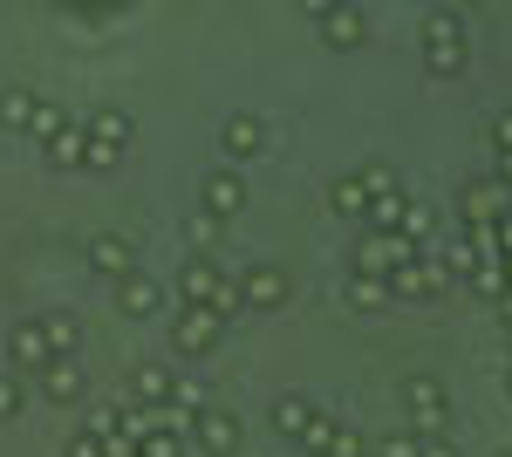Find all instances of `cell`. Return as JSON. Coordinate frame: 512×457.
<instances>
[{"instance_id": "cell-1", "label": "cell", "mask_w": 512, "mask_h": 457, "mask_svg": "<svg viewBox=\"0 0 512 457\" xmlns=\"http://www.w3.org/2000/svg\"><path fill=\"white\" fill-rule=\"evenodd\" d=\"M424 69H431V76H458V69H465V21H458L451 7L424 14Z\"/></svg>"}, {"instance_id": "cell-2", "label": "cell", "mask_w": 512, "mask_h": 457, "mask_svg": "<svg viewBox=\"0 0 512 457\" xmlns=\"http://www.w3.org/2000/svg\"><path fill=\"white\" fill-rule=\"evenodd\" d=\"M403 403H410V430H417L424 444L444 437L451 410H444V382H437V376H403Z\"/></svg>"}, {"instance_id": "cell-3", "label": "cell", "mask_w": 512, "mask_h": 457, "mask_svg": "<svg viewBox=\"0 0 512 457\" xmlns=\"http://www.w3.org/2000/svg\"><path fill=\"white\" fill-rule=\"evenodd\" d=\"M192 444L205 457H233L239 451V417L233 410H212V403H192Z\"/></svg>"}, {"instance_id": "cell-4", "label": "cell", "mask_w": 512, "mask_h": 457, "mask_svg": "<svg viewBox=\"0 0 512 457\" xmlns=\"http://www.w3.org/2000/svg\"><path fill=\"white\" fill-rule=\"evenodd\" d=\"M308 21L321 28L328 48H362V41H369V14H362V7H321V0H315Z\"/></svg>"}, {"instance_id": "cell-5", "label": "cell", "mask_w": 512, "mask_h": 457, "mask_svg": "<svg viewBox=\"0 0 512 457\" xmlns=\"http://www.w3.org/2000/svg\"><path fill=\"white\" fill-rule=\"evenodd\" d=\"M219 335H226V321H219L212 307H178V328H171L178 355H212V348H219Z\"/></svg>"}, {"instance_id": "cell-6", "label": "cell", "mask_w": 512, "mask_h": 457, "mask_svg": "<svg viewBox=\"0 0 512 457\" xmlns=\"http://www.w3.org/2000/svg\"><path fill=\"white\" fill-rule=\"evenodd\" d=\"M7 362L21 369V376H41L48 362H55V348L41 335V321H14V335H7Z\"/></svg>"}, {"instance_id": "cell-7", "label": "cell", "mask_w": 512, "mask_h": 457, "mask_svg": "<svg viewBox=\"0 0 512 457\" xmlns=\"http://www.w3.org/2000/svg\"><path fill=\"white\" fill-rule=\"evenodd\" d=\"M239 301H246V307H260V314H274V307L287 301V273H280L274 260L246 267V273H239Z\"/></svg>"}, {"instance_id": "cell-8", "label": "cell", "mask_w": 512, "mask_h": 457, "mask_svg": "<svg viewBox=\"0 0 512 457\" xmlns=\"http://www.w3.org/2000/svg\"><path fill=\"white\" fill-rule=\"evenodd\" d=\"M219 287H226V273L212 267V253H185V267H178V294H185V307H205Z\"/></svg>"}, {"instance_id": "cell-9", "label": "cell", "mask_w": 512, "mask_h": 457, "mask_svg": "<svg viewBox=\"0 0 512 457\" xmlns=\"http://www.w3.org/2000/svg\"><path fill=\"white\" fill-rule=\"evenodd\" d=\"M89 273H96V280H130V273H137V253H130V239H117V232H103V239H96V246H89Z\"/></svg>"}, {"instance_id": "cell-10", "label": "cell", "mask_w": 512, "mask_h": 457, "mask_svg": "<svg viewBox=\"0 0 512 457\" xmlns=\"http://www.w3.org/2000/svg\"><path fill=\"white\" fill-rule=\"evenodd\" d=\"M239 205H246V185H239L233 171H212V178L198 185V212H212V219H233Z\"/></svg>"}, {"instance_id": "cell-11", "label": "cell", "mask_w": 512, "mask_h": 457, "mask_svg": "<svg viewBox=\"0 0 512 457\" xmlns=\"http://www.w3.org/2000/svg\"><path fill=\"white\" fill-rule=\"evenodd\" d=\"M130 396L151 403V410H164V403L178 396V376H171L164 362H137V369H130Z\"/></svg>"}, {"instance_id": "cell-12", "label": "cell", "mask_w": 512, "mask_h": 457, "mask_svg": "<svg viewBox=\"0 0 512 457\" xmlns=\"http://www.w3.org/2000/svg\"><path fill=\"white\" fill-rule=\"evenodd\" d=\"M219 144H226V157H260L267 151V123H260V116H226Z\"/></svg>"}, {"instance_id": "cell-13", "label": "cell", "mask_w": 512, "mask_h": 457, "mask_svg": "<svg viewBox=\"0 0 512 457\" xmlns=\"http://www.w3.org/2000/svg\"><path fill=\"white\" fill-rule=\"evenodd\" d=\"M41 396H48V403H76L82 396V362L76 355H55V362L41 369Z\"/></svg>"}, {"instance_id": "cell-14", "label": "cell", "mask_w": 512, "mask_h": 457, "mask_svg": "<svg viewBox=\"0 0 512 457\" xmlns=\"http://www.w3.org/2000/svg\"><path fill=\"white\" fill-rule=\"evenodd\" d=\"M117 307L130 314V321H144V314H158V307H164V287L151 280V273H130V280L117 287Z\"/></svg>"}, {"instance_id": "cell-15", "label": "cell", "mask_w": 512, "mask_h": 457, "mask_svg": "<svg viewBox=\"0 0 512 457\" xmlns=\"http://www.w3.org/2000/svg\"><path fill=\"white\" fill-rule=\"evenodd\" d=\"M499 205H506V191H499V185H465V191H458L465 226H499Z\"/></svg>"}, {"instance_id": "cell-16", "label": "cell", "mask_w": 512, "mask_h": 457, "mask_svg": "<svg viewBox=\"0 0 512 457\" xmlns=\"http://www.w3.org/2000/svg\"><path fill=\"white\" fill-rule=\"evenodd\" d=\"M82 157H89V130H82V123H69V130L48 144V164H55V171H82Z\"/></svg>"}, {"instance_id": "cell-17", "label": "cell", "mask_w": 512, "mask_h": 457, "mask_svg": "<svg viewBox=\"0 0 512 457\" xmlns=\"http://www.w3.org/2000/svg\"><path fill=\"white\" fill-rule=\"evenodd\" d=\"M82 130H89L96 144H110V151H130V116H123V110H96Z\"/></svg>"}, {"instance_id": "cell-18", "label": "cell", "mask_w": 512, "mask_h": 457, "mask_svg": "<svg viewBox=\"0 0 512 457\" xmlns=\"http://www.w3.org/2000/svg\"><path fill=\"white\" fill-rule=\"evenodd\" d=\"M308 423H315V403H308V396H280V403H274V430H280V437H294V444H301V430H308Z\"/></svg>"}, {"instance_id": "cell-19", "label": "cell", "mask_w": 512, "mask_h": 457, "mask_svg": "<svg viewBox=\"0 0 512 457\" xmlns=\"http://www.w3.org/2000/svg\"><path fill=\"white\" fill-rule=\"evenodd\" d=\"M328 205H335L342 219H362V226H369V191H362V178H335V185H328Z\"/></svg>"}, {"instance_id": "cell-20", "label": "cell", "mask_w": 512, "mask_h": 457, "mask_svg": "<svg viewBox=\"0 0 512 457\" xmlns=\"http://www.w3.org/2000/svg\"><path fill=\"white\" fill-rule=\"evenodd\" d=\"M35 110H41L35 89H7V96H0V123H7V130H28V123H35Z\"/></svg>"}, {"instance_id": "cell-21", "label": "cell", "mask_w": 512, "mask_h": 457, "mask_svg": "<svg viewBox=\"0 0 512 457\" xmlns=\"http://www.w3.org/2000/svg\"><path fill=\"white\" fill-rule=\"evenodd\" d=\"M403 212H410V198H403V191L369 198V226H376V232H403Z\"/></svg>"}, {"instance_id": "cell-22", "label": "cell", "mask_w": 512, "mask_h": 457, "mask_svg": "<svg viewBox=\"0 0 512 457\" xmlns=\"http://www.w3.org/2000/svg\"><path fill=\"white\" fill-rule=\"evenodd\" d=\"M41 335H48V348H55V355H76V342H82L76 314H41Z\"/></svg>"}, {"instance_id": "cell-23", "label": "cell", "mask_w": 512, "mask_h": 457, "mask_svg": "<svg viewBox=\"0 0 512 457\" xmlns=\"http://www.w3.org/2000/svg\"><path fill=\"white\" fill-rule=\"evenodd\" d=\"M335 430H342V417H335V410H315V423L301 430V451H308V457H328V444H335Z\"/></svg>"}, {"instance_id": "cell-24", "label": "cell", "mask_w": 512, "mask_h": 457, "mask_svg": "<svg viewBox=\"0 0 512 457\" xmlns=\"http://www.w3.org/2000/svg\"><path fill=\"white\" fill-rule=\"evenodd\" d=\"M185 451V444H178V430H171V423H151V430H144V444H137V457H178Z\"/></svg>"}, {"instance_id": "cell-25", "label": "cell", "mask_w": 512, "mask_h": 457, "mask_svg": "<svg viewBox=\"0 0 512 457\" xmlns=\"http://www.w3.org/2000/svg\"><path fill=\"white\" fill-rule=\"evenodd\" d=\"M62 130H69V116L55 110V103H41V110H35V123H28V137H41V144H55Z\"/></svg>"}, {"instance_id": "cell-26", "label": "cell", "mask_w": 512, "mask_h": 457, "mask_svg": "<svg viewBox=\"0 0 512 457\" xmlns=\"http://www.w3.org/2000/svg\"><path fill=\"white\" fill-rule=\"evenodd\" d=\"M349 301L355 307H383L390 301V280H362V273H349Z\"/></svg>"}, {"instance_id": "cell-27", "label": "cell", "mask_w": 512, "mask_h": 457, "mask_svg": "<svg viewBox=\"0 0 512 457\" xmlns=\"http://www.w3.org/2000/svg\"><path fill=\"white\" fill-rule=\"evenodd\" d=\"M376 457H424V437H417V430H396V437H376Z\"/></svg>"}, {"instance_id": "cell-28", "label": "cell", "mask_w": 512, "mask_h": 457, "mask_svg": "<svg viewBox=\"0 0 512 457\" xmlns=\"http://www.w3.org/2000/svg\"><path fill=\"white\" fill-rule=\"evenodd\" d=\"M403 239H410V246H431V205H410V212H403Z\"/></svg>"}, {"instance_id": "cell-29", "label": "cell", "mask_w": 512, "mask_h": 457, "mask_svg": "<svg viewBox=\"0 0 512 457\" xmlns=\"http://www.w3.org/2000/svg\"><path fill=\"white\" fill-rule=\"evenodd\" d=\"M355 178H362V191H369V198H383V191H396V171H390V164H362Z\"/></svg>"}, {"instance_id": "cell-30", "label": "cell", "mask_w": 512, "mask_h": 457, "mask_svg": "<svg viewBox=\"0 0 512 457\" xmlns=\"http://www.w3.org/2000/svg\"><path fill=\"white\" fill-rule=\"evenodd\" d=\"M212 314H219V321H233V314H246V301H239V280H226V287H219V294H212Z\"/></svg>"}, {"instance_id": "cell-31", "label": "cell", "mask_w": 512, "mask_h": 457, "mask_svg": "<svg viewBox=\"0 0 512 457\" xmlns=\"http://www.w3.org/2000/svg\"><path fill=\"white\" fill-rule=\"evenodd\" d=\"M328 457H369L362 430H355V423H342V430H335V444H328Z\"/></svg>"}, {"instance_id": "cell-32", "label": "cell", "mask_w": 512, "mask_h": 457, "mask_svg": "<svg viewBox=\"0 0 512 457\" xmlns=\"http://www.w3.org/2000/svg\"><path fill=\"white\" fill-rule=\"evenodd\" d=\"M444 273H465V280L478 273V253L465 246V239H458V246H444Z\"/></svg>"}, {"instance_id": "cell-33", "label": "cell", "mask_w": 512, "mask_h": 457, "mask_svg": "<svg viewBox=\"0 0 512 457\" xmlns=\"http://www.w3.org/2000/svg\"><path fill=\"white\" fill-rule=\"evenodd\" d=\"M14 410H21V382H14V376H0V423L14 417Z\"/></svg>"}, {"instance_id": "cell-34", "label": "cell", "mask_w": 512, "mask_h": 457, "mask_svg": "<svg viewBox=\"0 0 512 457\" xmlns=\"http://www.w3.org/2000/svg\"><path fill=\"white\" fill-rule=\"evenodd\" d=\"M212 232H219V219H212V212H192V239H198V253L212 246Z\"/></svg>"}, {"instance_id": "cell-35", "label": "cell", "mask_w": 512, "mask_h": 457, "mask_svg": "<svg viewBox=\"0 0 512 457\" xmlns=\"http://www.w3.org/2000/svg\"><path fill=\"white\" fill-rule=\"evenodd\" d=\"M62 457H103V444H96L89 430H76V437H69V451H62Z\"/></svg>"}, {"instance_id": "cell-36", "label": "cell", "mask_w": 512, "mask_h": 457, "mask_svg": "<svg viewBox=\"0 0 512 457\" xmlns=\"http://www.w3.org/2000/svg\"><path fill=\"white\" fill-rule=\"evenodd\" d=\"M492 151H499V157H506V151H512V110H506V116H499V123H492Z\"/></svg>"}, {"instance_id": "cell-37", "label": "cell", "mask_w": 512, "mask_h": 457, "mask_svg": "<svg viewBox=\"0 0 512 457\" xmlns=\"http://www.w3.org/2000/svg\"><path fill=\"white\" fill-rule=\"evenodd\" d=\"M492 232H499V260H512V212H506V219H499Z\"/></svg>"}, {"instance_id": "cell-38", "label": "cell", "mask_w": 512, "mask_h": 457, "mask_svg": "<svg viewBox=\"0 0 512 457\" xmlns=\"http://www.w3.org/2000/svg\"><path fill=\"white\" fill-rule=\"evenodd\" d=\"M424 457H458V451H451L444 437H431V444H424Z\"/></svg>"}, {"instance_id": "cell-39", "label": "cell", "mask_w": 512, "mask_h": 457, "mask_svg": "<svg viewBox=\"0 0 512 457\" xmlns=\"http://www.w3.org/2000/svg\"><path fill=\"white\" fill-rule=\"evenodd\" d=\"M499 185H512V151H506V157H499Z\"/></svg>"}, {"instance_id": "cell-40", "label": "cell", "mask_w": 512, "mask_h": 457, "mask_svg": "<svg viewBox=\"0 0 512 457\" xmlns=\"http://www.w3.org/2000/svg\"><path fill=\"white\" fill-rule=\"evenodd\" d=\"M499 314H506V328H512V287H506V294H499Z\"/></svg>"}, {"instance_id": "cell-41", "label": "cell", "mask_w": 512, "mask_h": 457, "mask_svg": "<svg viewBox=\"0 0 512 457\" xmlns=\"http://www.w3.org/2000/svg\"><path fill=\"white\" fill-rule=\"evenodd\" d=\"M499 267H506V287H512V260H499Z\"/></svg>"}, {"instance_id": "cell-42", "label": "cell", "mask_w": 512, "mask_h": 457, "mask_svg": "<svg viewBox=\"0 0 512 457\" xmlns=\"http://www.w3.org/2000/svg\"><path fill=\"white\" fill-rule=\"evenodd\" d=\"M506 396H512V369H506Z\"/></svg>"}, {"instance_id": "cell-43", "label": "cell", "mask_w": 512, "mask_h": 457, "mask_svg": "<svg viewBox=\"0 0 512 457\" xmlns=\"http://www.w3.org/2000/svg\"><path fill=\"white\" fill-rule=\"evenodd\" d=\"M506 348H512V328H506Z\"/></svg>"}, {"instance_id": "cell-44", "label": "cell", "mask_w": 512, "mask_h": 457, "mask_svg": "<svg viewBox=\"0 0 512 457\" xmlns=\"http://www.w3.org/2000/svg\"><path fill=\"white\" fill-rule=\"evenodd\" d=\"M499 457H512V451H499Z\"/></svg>"}]
</instances>
